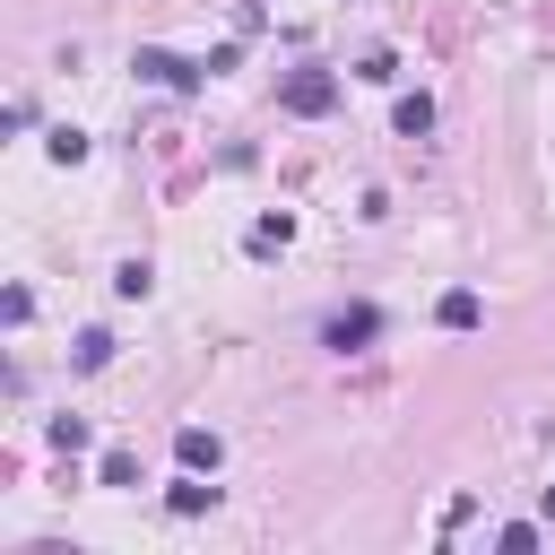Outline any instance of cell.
<instances>
[{"label":"cell","mask_w":555,"mask_h":555,"mask_svg":"<svg viewBox=\"0 0 555 555\" xmlns=\"http://www.w3.org/2000/svg\"><path fill=\"white\" fill-rule=\"evenodd\" d=\"M356 78H364V87H390V78H399V61H390V52H364V61H356Z\"/></svg>","instance_id":"obj_14"},{"label":"cell","mask_w":555,"mask_h":555,"mask_svg":"<svg viewBox=\"0 0 555 555\" xmlns=\"http://www.w3.org/2000/svg\"><path fill=\"white\" fill-rule=\"evenodd\" d=\"M278 104H286L295 121H321V113L338 104V69H312V61L286 69V78H278Z\"/></svg>","instance_id":"obj_2"},{"label":"cell","mask_w":555,"mask_h":555,"mask_svg":"<svg viewBox=\"0 0 555 555\" xmlns=\"http://www.w3.org/2000/svg\"><path fill=\"white\" fill-rule=\"evenodd\" d=\"M69 364H78V373H104V364H113V330H78Z\"/></svg>","instance_id":"obj_10"},{"label":"cell","mask_w":555,"mask_h":555,"mask_svg":"<svg viewBox=\"0 0 555 555\" xmlns=\"http://www.w3.org/2000/svg\"><path fill=\"white\" fill-rule=\"evenodd\" d=\"M113 295H121V304H147V295H156V260H121V269H113Z\"/></svg>","instance_id":"obj_7"},{"label":"cell","mask_w":555,"mask_h":555,"mask_svg":"<svg viewBox=\"0 0 555 555\" xmlns=\"http://www.w3.org/2000/svg\"><path fill=\"white\" fill-rule=\"evenodd\" d=\"M130 69H139L147 87H173V95H199V87L217 78L208 61H182V52H165V43H139V52H130Z\"/></svg>","instance_id":"obj_1"},{"label":"cell","mask_w":555,"mask_h":555,"mask_svg":"<svg viewBox=\"0 0 555 555\" xmlns=\"http://www.w3.org/2000/svg\"><path fill=\"white\" fill-rule=\"evenodd\" d=\"M286 243H295V217H286V208L251 217V234H243V251H251V260H269V251H286Z\"/></svg>","instance_id":"obj_5"},{"label":"cell","mask_w":555,"mask_h":555,"mask_svg":"<svg viewBox=\"0 0 555 555\" xmlns=\"http://www.w3.org/2000/svg\"><path fill=\"white\" fill-rule=\"evenodd\" d=\"M165 503H173L182 520H199V512L217 503V486H199V468H182V486H165Z\"/></svg>","instance_id":"obj_9"},{"label":"cell","mask_w":555,"mask_h":555,"mask_svg":"<svg viewBox=\"0 0 555 555\" xmlns=\"http://www.w3.org/2000/svg\"><path fill=\"white\" fill-rule=\"evenodd\" d=\"M494 546H503V555H529V546H538V529H529V520H503V529H494Z\"/></svg>","instance_id":"obj_15"},{"label":"cell","mask_w":555,"mask_h":555,"mask_svg":"<svg viewBox=\"0 0 555 555\" xmlns=\"http://www.w3.org/2000/svg\"><path fill=\"white\" fill-rule=\"evenodd\" d=\"M390 130H399V139H425V130H434V95H399V104H390Z\"/></svg>","instance_id":"obj_6"},{"label":"cell","mask_w":555,"mask_h":555,"mask_svg":"<svg viewBox=\"0 0 555 555\" xmlns=\"http://www.w3.org/2000/svg\"><path fill=\"white\" fill-rule=\"evenodd\" d=\"M95 477H104V486H121V494H130V486H139V451H104V468H95Z\"/></svg>","instance_id":"obj_13"},{"label":"cell","mask_w":555,"mask_h":555,"mask_svg":"<svg viewBox=\"0 0 555 555\" xmlns=\"http://www.w3.org/2000/svg\"><path fill=\"white\" fill-rule=\"evenodd\" d=\"M43 156H52V165H87V130H69V121H61V130L43 139Z\"/></svg>","instance_id":"obj_11"},{"label":"cell","mask_w":555,"mask_h":555,"mask_svg":"<svg viewBox=\"0 0 555 555\" xmlns=\"http://www.w3.org/2000/svg\"><path fill=\"white\" fill-rule=\"evenodd\" d=\"M538 503H546V520H555V486H546V494H538Z\"/></svg>","instance_id":"obj_16"},{"label":"cell","mask_w":555,"mask_h":555,"mask_svg":"<svg viewBox=\"0 0 555 555\" xmlns=\"http://www.w3.org/2000/svg\"><path fill=\"white\" fill-rule=\"evenodd\" d=\"M382 338V304H338L330 321H321V347L330 356H356V347H373Z\"/></svg>","instance_id":"obj_3"},{"label":"cell","mask_w":555,"mask_h":555,"mask_svg":"<svg viewBox=\"0 0 555 555\" xmlns=\"http://www.w3.org/2000/svg\"><path fill=\"white\" fill-rule=\"evenodd\" d=\"M43 442H52V451H87V416H52Z\"/></svg>","instance_id":"obj_12"},{"label":"cell","mask_w":555,"mask_h":555,"mask_svg":"<svg viewBox=\"0 0 555 555\" xmlns=\"http://www.w3.org/2000/svg\"><path fill=\"white\" fill-rule=\"evenodd\" d=\"M173 460L199 468V477H217V468H225V442H217L208 425H182V434H173Z\"/></svg>","instance_id":"obj_4"},{"label":"cell","mask_w":555,"mask_h":555,"mask_svg":"<svg viewBox=\"0 0 555 555\" xmlns=\"http://www.w3.org/2000/svg\"><path fill=\"white\" fill-rule=\"evenodd\" d=\"M434 321H442V330H477V321H486V304H477L468 286H451V295L434 304Z\"/></svg>","instance_id":"obj_8"}]
</instances>
